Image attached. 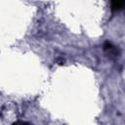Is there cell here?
<instances>
[{"instance_id": "cell-3", "label": "cell", "mask_w": 125, "mask_h": 125, "mask_svg": "<svg viewBox=\"0 0 125 125\" xmlns=\"http://www.w3.org/2000/svg\"><path fill=\"white\" fill-rule=\"evenodd\" d=\"M13 125H31L30 123H28V122H25V121H17V122H15Z\"/></svg>"}, {"instance_id": "cell-2", "label": "cell", "mask_w": 125, "mask_h": 125, "mask_svg": "<svg viewBox=\"0 0 125 125\" xmlns=\"http://www.w3.org/2000/svg\"><path fill=\"white\" fill-rule=\"evenodd\" d=\"M125 8V1L122 0H115L112 1L110 4V9L112 12H117L120 10H123Z\"/></svg>"}, {"instance_id": "cell-1", "label": "cell", "mask_w": 125, "mask_h": 125, "mask_svg": "<svg viewBox=\"0 0 125 125\" xmlns=\"http://www.w3.org/2000/svg\"><path fill=\"white\" fill-rule=\"evenodd\" d=\"M104 50L106 53H108V54H110V55H113V56H118V54H119L118 49H117L115 46H113L112 43H110L109 41H106V42L104 44Z\"/></svg>"}]
</instances>
